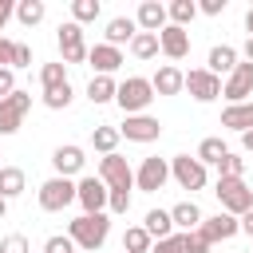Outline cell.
Returning a JSON list of instances; mask_svg holds the SVG:
<instances>
[{
    "instance_id": "1",
    "label": "cell",
    "mask_w": 253,
    "mask_h": 253,
    "mask_svg": "<svg viewBox=\"0 0 253 253\" xmlns=\"http://www.w3.org/2000/svg\"><path fill=\"white\" fill-rule=\"evenodd\" d=\"M107 233H111V217L107 213H79L75 221H67V237L83 253H95L107 241Z\"/></svg>"
},
{
    "instance_id": "2",
    "label": "cell",
    "mask_w": 253,
    "mask_h": 253,
    "mask_svg": "<svg viewBox=\"0 0 253 253\" xmlns=\"http://www.w3.org/2000/svg\"><path fill=\"white\" fill-rule=\"evenodd\" d=\"M115 103L123 107V115H146V107L154 103V87H150V79H142V75L123 79V83H119Z\"/></svg>"
},
{
    "instance_id": "3",
    "label": "cell",
    "mask_w": 253,
    "mask_h": 253,
    "mask_svg": "<svg viewBox=\"0 0 253 253\" xmlns=\"http://www.w3.org/2000/svg\"><path fill=\"white\" fill-rule=\"evenodd\" d=\"M213 194H217L221 210L233 213V217H245L253 210V190L245 186V178H217V190Z\"/></svg>"
},
{
    "instance_id": "4",
    "label": "cell",
    "mask_w": 253,
    "mask_h": 253,
    "mask_svg": "<svg viewBox=\"0 0 253 253\" xmlns=\"http://www.w3.org/2000/svg\"><path fill=\"white\" fill-rule=\"evenodd\" d=\"M71 202H79V186L71 182V178H47L43 186H40V210H47V213H59V210H67Z\"/></svg>"
},
{
    "instance_id": "5",
    "label": "cell",
    "mask_w": 253,
    "mask_h": 253,
    "mask_svg": "<svg viewBox=\"0 0 253 253\" xmlns=\"http://www.w3.org/2000/svg\"><path fill=\"white\" fill-rule=\"evenodd\" d=\"M32 111V95L28 91H12L8 99H0V134H16L24 126V115Z\"/></svg>"
},
{
    "instance_id": "6",
    "label": "cell",
    "mask_w": 253,
    "mask_h": 253,
    "mask_svg": "<svg viewBox=\"0 0 253 253\" xmlns=\"http://www.w3.org/2000/svg\"><path fill=\"white\" fill-rule=\"evenodd\" d=\"M99 178L107 182V190H130V186H134V170H130V162H126L119 150L99 158Z\"/></svg>"
},
{
    "instance_id": "7",
    "label": "cell",
    "mask_w": 253,
    "mask_h": 253,
    "mask_svg": "<svg viewBox=\"0 0 253 253\" xmlns=\"http://www.w3.org/2000/svg\"><path fill=\"white\" fill-rule=\"evenodd\" d=\"M75 186H79V206H83V213H103V210H107L111 190H107V182H103L99 174H87V178H79Z\"/></svg>"
},
{
    "instance_id": "8",
    "label": "cell",
    "mask_w": 253,
    "mask_h": 253,
    "mask_svg": "<svg viewBox=\"0 0 253 253\" xmlns=\"http://www.w3.org/2000/svg\"><path fill=\"white\" fill-rule=\"evenodd\" d=\"M59 51H63V63H83L87 59V43H83V24H75V20H67V24H59Z\"/></svg>"
},
{
    "instance_id": "9",
    "label": "cell",
    "mask_w": 253,
    "mask_h": 253,
    "mask_svg": "<svg viewBox=\"0 0 253 253\" xmlns=\"http://www.w3.org/2000/svg\"><path fill=\"white\" fill-rule=\"evenodd\" d=\"M166 178H170V162L166 158H142V166L134 170V186L142 194H158L166 186Z\"/></svg>"
},
{
    "instance_id": "10",
    "label": "cell",
    "mask_w": 253,
    "mask_h": 253,
    "mask_svg": "<svg viewBox=\"0 0 253 253\" xmlns=\"http://www.w3.org/2000/svg\"><path fill=\"white\" fill-rule=\"evenodd\" d=\"M186 91H190L198 103H213V99L221 95V79H217L210 67H194V71H186Z\"/></svg>"
},
{
    "instance_id": "11",
    "label": "cell",
    "mask_w": 253,
    "mask_h": 253,
    "mask_svg": "<svg viewBox=\"0 0 253 253\" xmlns=\"http://www.w3.org/2000/svg\"><path fill=\"white\" fill-rule=\"evenodd\" d=\"M170 174H174V182H178L182 190H202V186H206V166H202L198 158H190V154L170 158Z\"/></svg>"
},
{
    "instance_id": "12",
    "label": "cell",
    "mask_w": 253,
    "mask_h": 253,
    "mask_svg": "<svg viewBox=\"0 0 253 253\" xmlns=\"http://www.w3.org/2000/svg\"><path fill=\"white\" fill-rule=\"evenodd\" d=\"M221 95L229 99V107L233 103H249V95H253V63H237L233 75H225Z\"/></svg>"
},
{
    "instance_id": "13",
    "label": "cell",
    "mask_w": 253,
    "mask_h": 253,
    "mask_svg": "<svg viewBox=\"0 0 253 253\" xmlns=\"http://www.w3.org/2000/svg\"><path fill=\"white\" fill-rule=\"evenodd\" d=\"M119 134H123L126 142H154V138L162 134V123H158L154 115H126V123L119 126Z\"/></svg>"
},
{
    "instance_id": "14",
    "label": "cell",
    "mask_w": 253,
    "mask_h": 253,
    "mask_svg": "<svg viewBox=\"0 0 253 253\" xmlns=\"http://www.w3.org/2000/svg\"><path fill=\"white\" fill-rule=\"evenodd\" d=\"M210 245H217V241H229V237H237L241 233V217H233V213H213V217H206L202 221V229H198Z\"/></svg>"
},
{
    "instance_id": "15",
    "label": "cell",
    "mask_w": 253,
    "mask_h": 253,
    "mask_svg": "<svg viewBox=\"0 0 253 253\" xmlns=\"http://www.w3.org/2000/svg\"><path fill=\"white\" fill-rule=\"evenodd\" d=\"M158 47H162V55H166V59H186V55H190V32H186V28L166 24V28L158 32Z\"/></svg>"
},
{
    "instance_id": "16",
    "label": "cell",
    "mask_w": 253,
    "mask_h": 253,
    "mask_svg": "<svg viewBox=\"0 0 253 253\" xmlns=\"http://www.w3.org/2000/svg\"><path fill=\"white\" fill-rule=\"evenodd\" d=\"M166 20H170V12H166V4H158V0H142L138 4V12H134V24H138V32H162L166 28Z\"/></svg>"
},
{
    "instance_id": "17",
    "label": "cell",
    "mask_w": 253,
    "mask_h": 253,
    "mask_svg": "<svg viewBox=\"0 0 253 253\" xmlns=\"http://www.w3.org/2000/svg\"><path fill=\"white\" fill-rule=\"evenodd\" d=\"M83 146H75V142H67V146H55V154H51V166H55V174L59 178H71V174H79L83 170Z\"/></svg>"
},
{
    "instance_id": "18",
    "label": "cell",
    "mask_w": 253,
    "mask_h": 253,
    "mask_svg": "<svg viewBox=\"0 0 253 253\" xmlns=\"http://www.w3.org/2000/svg\"><path fill=\"white\" fill-rule=\"evenodd\" d=\"M87 63H91L99 75H115V71L123 67V51L111 47V43H95V47L87 51Z\"/></svg>"
},
{
    "instance_id": "19",
    "label": "cell",
    "mask_w": 253,
    "mask_h": 253,
    "mask_svg": "<svg viewBox=\"0 0 253 253\" xmlns=\"http://www.w3.org/2000/svg\"><path fill=\"white\" fill-rule=\"evenodd\" d=\"M150 87H154V95H178V91H186V71H178L174 63H162L154 71Z\"/></svg>"
},
{
    "instance_id": "20",
    "label": "cell",
    "mask_w": 253,
    "mask_h": 253,
    "mask_svg": "<svg viewBox=\"0 0 253 253\" xmlns=\"http://www.w3.org/2000/svg\"><path fill=\"white\" fill-rule=\"evenodd\" d=\"M170 217H174V229L178 233H194V229H202V210H198V202H178L174 210H170Z\"/></svg>"
},
{
    "instance_id": "21",
    "label": "cell",
    "mask_w": 253,
    "mask_h": 253,
    "mask_svg": "<svg viewBox=\"0 0 253 253\" xmlns=\"http://www.w3.org/2000/svg\"><path fill=\"white\" fill-rule=\"evenodd\" d=\"M107 43L111 47H123V43H130L134 36H138V24L130 20V16H115V20H107Z\"/></svg>"
},
{
    "instance_id": "22",
    "label": "cell",
    "mask_w": 253,
    "mask_h": 253,
    "mask_svg": "<svg viewBox=\"0 0 253 253\" xmlns=\"http://www.w3.org/2000/svg\"><path fill=\"white\" fill-rule=\"evenodd\" d=\"M221 126H229V130H237V134L253 130V103H233V107H225V111H221Z\"/></svg>"
},
{
    "instance_id": "23",
    "label": "cell",
    "mask_w": 253,
    "mask_h": 253,
    "mask_svg": "<svg viewBox=\"0 0 253 253\" xmlns=\"http://www.w3.org/2000/svg\"><path fill=\"white\" fill-rule=\"evenodd\" d=\"M233 67H237V47H229V43H217V47L210 51V71L221 79V75H233Z\"/></svg>"
},
{
    "instance_id": "24",
    "label": "cell",
    "mask_w": 253,
    "mask_h": 253,
    "mask_svg": "<svg viewBox=\"0 0 253 253\" xmlns=\"http://www.w3.org/2000/svg\"><path fill=\"white\" fill-rule=\"evenodd\" d=\"M142 229H146L154 241H162V237L178 233V229H174V217H170V210H150V213H146V221H142Z\"/></svg>"
},
{
    "instance_id": "25",
    "label": "cell",
    "mask_w": 253,
    "mask_h": 253,
    "mask_svg": "<svg viewBox=\"0 0 253 253\" xmlns=\"http://www.w3.org/2000/svg\"><path fill=\"white\" fill-rule=\"evenodd\" d=\"M24 186H28V178H24V170H20V166H4V170H0V198H4V202L20 198V194H24Z\"/></svg>"
},
{
    "instance_id": "26",
    "label": "cell",
    "mask_w": 253,
    "mask_h": 253,
    "mask_svg": "<svg viewBox=\"0 0 253 253\" xmlns=\"http://www.w3.org/2000/svg\"><path fill=\"white\" fill-rule=\"evenodd\" d=\"M119 95V83L111 79V75H95L91 83H87V99L95 103V107H103V103H111Z\"/></svg>"
},
{
    "instance_id": "27",
    "label": "cell",
    "mask_w": 253,
    "mask_h": 253,
    "mask_svg": "<svg viewBox=\"0 0 253 253\" xmlns=\"http://www.w3.org/2000/svg\"><path fill=\"white\" fill-rule=\"evenodd\" d=\"M154 249V237L142 229V225H130L123 233V253H150Z\"/></svg>"
},
{
    "instance_id": "28",
    "label": "cell",
    "mask_w": 253,
    "mask_h": 253,
    "mask_svg": "<svg viewBox=\"0 0 253 253\" xmlns=\"http://www.w3.org/2000/svg\"><path fill=\"white\" fill-rule=\"evenodd\" d=\"M225 154H229V146H225L221 138H202V142H198V154H194V158H198L202 166H210V162L217 166V162H221Z\"/></svg>"
},
{
    "instance_id": "29",
    "label": "cell",
    "mask_w": 253,
    "mask_h": 253,
    "mask_svg": "<svg viewBox=\"0 0 253 253\" xmlns=\"http://www.w3.org/2000/svg\"><path fill=\"white\" fill-rule=\"evenodd\" d=\"M47 16V8H43V0H20L16 4V20L24 24V28H36L40 20Z\"/></svg>"
},
{
    "instance_id": "30",
    "label": "cell",
    "mask_w": 253,
    "mask_h": 253,
    "mask_svg": "<svg viewBox=\"0 0 253 253\" xmlns=\"http://www.w3.org/2000/svg\"><path fill=\"white\" fill-rule=\"evenodd\" d=\"M158 51H162V47H158V36H154V32H138V36L130 40V55H134V59H154Z\"/></svg>"
},
{
    "instance_id": "31",
    "label": "cell",
    "mask_w": 253,
    "mask_h": 253,
    "mask_svg": "<svg viewBox=\"0 0 253 253\" xmlns=\"http://www.w3.org/2000/svg\"><path fill=\"white\" fill-rule=\"evenodd\" d=\"M119 126H95L91 130V146L99 150V154H115V146H119Z\"/></svg>"
},
{
    "instance_id": "32",
    "label": "cell",
    "mask_w": 253,
    "mask_h": 253,
    "mask_svg": "<svg viewBox=\"0 0 253 253\" xmlns=\"http://www.w3.org/2000/svg\"><path fill=\"white\" fill-rule=\"evenodd\" d=\"M99 12H103L99 0H71V20H75V24H91V20H99Z\"/></svg>"
},
{
    "instance_id": "33",
    "label": "cell",
    "mask_w": 253,
    "mask_h": 253,
    "mask_svg": "<svg viewBox=\"0 0 253 253\" xmlns=\"http://www.w3.org/2000/svg\"><path fill=\"white\" fill-rule=\"evenodd\" d=\"M166 12H170V24H174V28H186V24L198 16V4H194V0H174Z\"/></svg>"
},
{
    "instance_id": "34",
    "label": "cell",
    "mask_w": 253,
    "mask_h": 253,
    "mask_svg": "<svg viewBox=\"0 0 253 253\" xmlns=\"http://www.w3.org/2000/svg\"><path fill=\"white\" fill-rule=\"evenodd\" d=\"M40 83H43V91L63 87V83H67V63H43V67H40Z\"/></svg>"
},
{
    "instance_id": "35",
    "label": "cell",
    "mask_w": 253,
    "mask_h": 253,
    "mask_svg": "<svg viewBox=\"0 0 253 253\" xmlns=\"http://www.w3.org/2000/svg\"><path fill=\"white\" fill-rule=\"evenodd\" d=\"M71 99H75L71 83H63V87H51V91H43V107H51V111H63V107H71Z\"/></svg>"
},
{
    "instance_id": "36",
    "label": "cell",
    "mask_w": 253,
    "mask_h": 253,
    "mask_svg": "<svg viewBox=\"0 0 253 253\" xmlns=\"http://www.w3.org/2000/svg\"><path fill=\"white\" fill-rule=\"evenodd\" d=\"M241 174H245V158L229 150V154L217 162V178H241Z\"/></svg>"
},
{
    "instance_id": "37",
    "label": "cell",
    "mask_w": 253,
    "mask_h": 253,
    "mask_svg": "<svg viewBox=\"0 0 253 253\" xmlns=\"http://www.w3.org/2000/svg\"><path fill=\"white\" fill-rule=\"evenodd\" d=\"M150 253H186V233H170V237L154 241V249H150Z\"/></svg>"
},
{
    "instance_id": "38",
    "label": "cell",
    "mask_w": 253,
    "mask_h": 253,
    "mask_svg": "<svg viewBox=\"0 0 253 253\" xmlns=\"http://www.w3.org/2000/svg\"><path fill=\"white\" fill-rule=\"evenodd\" d=\"M43 253H75V241H71L67 233H51V237L43 241Z\"/></svg>"
},
{
    "instance_id": "39",
    "label": "cell",
    "mask_w": 253,
    "mask_h": 253,
    "mask_svg": "<svg viewBox=\"0 0 253 253\" xmlns=\"http://www.w3.org/2000/svg\"><path fill=\"white\" fill-rule=\"evenodd\" d=\"M0 253H32V249H28L24 233H8V237H0Z\"/></svg>"
},
{
    "instance_id": "40",
    "label": "cell",
    "mask_w": 253,
    "mask_h": 253,
    "mask_svg": "<svg viewBox=\"0 0 253 253\" xmlns=\"http://www.w3.org/2000/svg\"><path fill=\"white\" fill-rule=\"evenodd\" d=\"M107 210H111V213H126V210H130V190H111Z\"/></svg>"
},
{
    "instance_id": "41",
    "label": "cell",
    "mask_w": 253,
    "mask_h": 253,
    "mask_svg": "<svg viewBox=\"0 0 253 253\" xmlns=\"http://www.w3.org/2000/svg\"><path fill=\"white\" fill-rule=\"evenodd\" d=\"M210 249H213V245H210L198 229H194V233H186V253H210Z\"/></svg>"
},
{
    "instance_id": "42",
    "label": "cell",
    "mask_w": 253,
    "mask_h": 253,
    "mask_svg": "<svg viewBox=\"0 0 253 253\" xmlns=\"http://www.w3.org/2000/svg\"><path fill=\"white\" fill-rule=\"evenodd\" d=\"M16 67H32V47L28 43H16V55H12V71Z\"/></svg>"
},
{
    "instance_id": "43",
    "label": "cell",
    "mask_w": 253,
    "mask_h": 253,
    "mask_svg": "<svg viewBox=\"0 0 253 253\" xmlns=\"http://www.w3.org/2000/svg\"><path fill=\"white\" fill-rule=\"evenodd\" d=\"M16 91V75H12V67H0V99H8Z\"/></svg>"
},
{
    "instance_id": "44",
    "label": "cell",
    "mask_w": 253,
    "mask_h": 253,
    "mask_svg": "<svg viewBox=\"0 0 253 253\" xmlns=\"http://www.w3.org/2000/svg\"><path fill=\"white\" fill-rule=\"evenodd\" d=\"M12 55H16V43L8 36H0V67H12Z\"/></svg>"
},
{
    "instance_id": "45",
    "label": "cell",
    "mask_w": 253,
    "mask_h": 253,
    "mask_svg": "<svg viewBox=\"0 0 253 253\" xmlns=\"http://www.w3.org/2000/svg\"><path fill=\"white\" fill-rule=\"evenodd\" d=\"M225 4H229V0H202V4H198V12H206V16H221V12H225Z\"/></svg>"
},
{
    "instance_id": "46",
    "label": "cell",
    "mask_w": 253,
    "mask_h": 253,
    "mask_svg": "<svg viewBox=\"0 0 253 253\" xmlns=\"http://www.w3.org/2000/svg\"><path fill=\"white\" fill-rule=\"evenodd\" d=\"M12 16H16V4H12V0H0V32H4V24H8Z\"/></svg>"
},
{
    "instance_id": "47",
    "label": "cell",
    "mask_w": 253,
    "mask_h": 253,
    "mask_svg": "<svg viewBox=\"0 0 253 253\" xmlns=\"http://www.w3.org/2000/svg\"><path fill=\"white\" fill-rule=\"evenodd\" d=\"M241 229H245V233H249V237H253V210H249V213H245V217H241Z\"/></svg>"
},
{
    "instance_id": "48",
    "label": "cell",
    "mask_w": 253,
    "mask_h": 253,
    "mask_svg": "<svg viewBox=\"0 0 253 253\" xmlns=\"http://www.w3.org/2000/svg\"><path fill=\"white\" fill-rule=\"evenodd\" d=\"M241 146H245V150L253 154V130H245V134H241Z\"/></svg>"
},
{
    "instance_id": "49",
    "label": "cell",
    "mask_w": 253,
    "mask_h": 253,
    "mask_svg": "<svg viewBox=\"0 0 253 253\" xmlns=\"http://www.w3.org/2000/svg\"><path fill=\"white\" fill-rule=\"evenodd\" d=\"M245 59H249V63H253V36H249V40H245Z\"/></svg>"
},
{
    "instance_id": "50",
    "label": "cell",
    "mask_w": 253,
    "mask_h": 253,
    "mask_svg": "<svg viewBox=\"0 0 253 253\" xmlns=\"http://www.w3.org/2000/svg\"><path fill=\"white\" fill-rule=\"evenodd\" d=\"M245 32H249V36H253V8H249V12H245Z\"/></svg>"
},
{
    "instance_id": "51",
    "label": "cell",
    "mask_w": 253,
    "mask_h": 253,
    "mask_svg": "<svg viewBox=\"0 0 253 253\" xmlns=\"http://www.w3.org/2000/svg\"><path fill=\"white\" fill-rule=\"evenodd\" d=\"M4 213H8V202H4V198H0V217H4Z\"/></svg>"
},
{
    "instance_id": "52",
    "label": "cell",
    "mask_w": 253,
    "mask_h": 253,
    "mask_svg": "<svg viewBox=\"0 0 253 253\" xmlns=\"http://www.w3.org/2000/svg\"><path fill=\"white\" fill-rule=\"evenodd\" d=\"M0 158H4V154H0ZM0 170H4V162H0Z\"/></svg>"
}]
</instances>
